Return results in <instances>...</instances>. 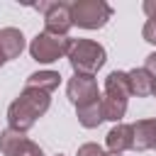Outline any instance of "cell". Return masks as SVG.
Listing matches in <instances>:
<instances>
[{
    "instance_id": "7c38bea8",
    "label": "cell",
    "mask_w": 156,
    "mask_h": 156,
    "mask_svg": "<svg viewBox=\"0 0 156 156\" xmlns=\"http://www.w3.org/2000/svg\"><path fill=\"white\" fill-rule=\"evenodd\" d=\"M127 78H129V90H132V95H136V98H149V95L154 93V76H151L144 66L127 71Z\"/></svg>"
},
{
    "instance_id": "6da1fadb",
    "label": "cell",
    "mask_w": 156,
    "mask_h": 156,
    "mask_svg": "<svg viewBox=\"0 0 156 156\" xmlns=\"http://www.w3.org/2000/svg\"><path fill=\"white\" fill-rule=\"evenodd\" d=\"M51 105V93H44L39 88H22V93L10 102L7 107V127L15 132H29L41 115H46Z\"/></svg>"
},
{
    "instance_id": "ba28073f",
    "label": "cell",
    "mask_w": 156,
    "mask_h": 156,
    "mask_svg": "<svg viewBox=\"0 0 156 156\" xmlns=\"http://www.w3.org/2000/svg\"><path fill=\"white\" fill-rule=\"evenodd\" d=\"M66 95H68V100H71L76 107H83V105L95 102V100L102 98L100 90H98V80H95L93 76H73V78H68V83H66Z\"/></svg>"
},
{
    "instance_id": "5bb4252c",
    "label": "cell",
    "mask_w": 156,
    "mask_h": 156,
    "mask_svg": "<svg viewBox=\"0 0 156 156\" xmlns=\"http://www.w3.org/2000/svg\"><path fill=\"white\" fill-rule=\"evenodd\" d=\"M58 83H61V73L58 71H37V73H32L27 78L24 85L27 88H39L44 93H54L58 88Z\"/></svg>"
},
{
    "instance_id": "3957f363",
    "label": "cell",
    "mask_w": 156,
    "mask_h": 156,
    "mask_svg": "<svg viewBox=\"0 0 156 156\" xmlns=\"http://www.w3.org/2000/svg\"><path fill=\"white\" fill-rule=\"evenodd\" d=\"M129 78L127 71H112L105 78V90H102V110H105V119L110 122H122L124 112H127V102H129Z\"/></svg>"
},
{
    "instance_id": "30bf717a",
    "label": "cell",
    "mask_w": 156,
    "mask_h": 156,
    "mask_svg": "<svg viewBox=\"0 0 156 156\" xmlns=\"http://www.w3.org/2000/svg\"><path fill=\"white\" fill-rule=\"evenodd\" d=\"M132 129H134V146H132V151L156 149V117L136 119L132 124Z\"/></svg>"
},
{
    "instance_id": "52a82bcc",
    "label": "cell",
    "mask_w": 156,
    "mask_h": 156,
    "mask_svg": "<svg viewBox=\"0 0 156 156\" xmlns=\"http://www.w3.org/2000/svg\"><path fill=\"white\" fill-rule=\"evenodd\" d=\"M0 154L2 156H44L39 144H34L24 132H15L10 127L0 132Z\"/></svg>"
},
{
    "instance_id": "8fae6325",
    "label": "cell",
    "mask_w": 156,
    "mask_h": 156,
    "mask_svg": "<svg viewBox=\"0 0 156 156\" xmlns=\"http://www.w3.org/2000/svg\"><path fill=\"white\" fill-rule=\"evenodd\" d=\"M24 46H27V41H24L22 29H17V27H2L0 29V51H2L5 61L17 58L24 51Z\"/></svg>"
},
{
    "instance_id": "7a4b0ae2",
    "label": "cell",
    "mask_w": 156,
    "mask_h": 156,
    "mask_svg": "<svg viewBox=\"0 0 156 156\" xmlns=\"http://www.w3.org/2000/svg\"><path fill=\"white\" fill-rule=\"evenodd\" d=\"M66 58L73 68V76H93L95 78V73L107 61V51L102 44H98L93 39H73Z\"/></svg>"
},
{
    "instance_id": "277c9868",
    "label": "cell",
    "mask_w": 156,
    "mask_h": 156,
    "mask_svg": "<svg viewBox=\"0 0 156 156\" xmlns=\"http://www.w3.org/2000/svg\"><path fill=\"white\" fill-rule=\"evenodd\" d=\"M71 15L80 29H102L112 20V7L105 0H76L71 2Z\"/></svg>"
},
{
    "instance_id": "9a60e30c",
    "label": "cell",
    "mask_w": 156,
    "mask_h": 156,
    "mask_svg": "<svg viewBox=\"0 0 156 156\" xmlns=\"http://www.w3.org/2000/svg\"><path fill=\"white\" fill-rule=\"evenodd\" d=\"M141 10L146 15V22L141 27V37L156 46V0H144L141 2Z\"/></svg>"
},
{
    "instance_id": "44dd1931",
    "label": "cell",
    "mask_w": 156,
    "mask_h": 156,
    "mask_svg": "<svg viewBox=\"0 0 156 156\" xmlns=\"http://www.w3.org/2000/svg\"><path fill=\"white\" fill-rule=\"evenodd\" d=\"M56 156H63V154H56Z\"/></svg>"
},
{
    "instance_id": "e0dca14e",
    "label": "cell",
    "mask_w": 156,
    "mask_h": 156,
    "mask_svg": "<svg viewBox=\"0 0 156 156\" xmlns=\"http://www.w3.org/2000/svg\"><path fill=\"white\" fill-rule=\"evenodd\" d=\"M144 68H146V71L154 76V80H156V51L146 56V61H144Z\"/></svg>"
},
{
    "instance_id": "9c48e42d",
    "label": "cell",
    "mask_w": 156,
    "mask_h": 156,
    "mask_svg": "<svg viewBox=\"0 0 156 156\" xmlns=\"http://www.w3.org/2000/svg\"><path fill=\"white\" fill-rule=\"evenodd\" d=\"M105 146H107V154H124V151H132V146H134V129H132V124L117 122V124L107 132Z\"/></svg>"
},
{
    "instance_id": "d6986e66",
    "label": "cell",
    "mask_w": 156,
    "mask_h": 156,
    "mask_svg": "<svg viewBox=\"0 0 156 156\" xmlns=\"http://www.w3.org/2000/svg\"><path fill=\"white\" fill-rule=\"evenodd\" d=\"M151 95H154V98H156V80H154V93H151Z\"/></svg>"
},
{
    "instance_id": "5b68a950",
    "label": "cell",
    "mask_w": 156,
    "mask_h": 156,
    "mask_svg": "<svg viewBox=\"0 0 156 156\" xmlns=\"http://www.w3.org/2000/svg\"><path fill=\"white\" fill-rule=\"evenodd\" d=\"M73 39L71 37H56L49 32H39L32 41H29V56L37 63H54L63 56H68Z\"/></svg>"
},
{
    "instance_id": "2e32d148",
    "label": "cell",
    "mask_w": 156,
    "mask_h": 156,
    "mask_svg": "<svg viewBox=\"0 0 156 156\" xmlns=\"http://www.w3.org/2000/svg\"><path fill=\"white\" fill-rule=\"evenodd\" d=\"M76 156H107V151H105L100 144L88 141V144H80V146H78V154H76Z\"/></svg>"
},
{
    "instance_id": "4fadbf2b",
    "label": "cell",
    "mask_w": 156,
    "mask_h": 156,
    "mask_svg": "<svg viewBox=\"0 0 156 156\" xmlns=\"http://www.w3.org/2000/svg\"><path fill=\"white\" fill-rule=\"evenodd\" d=\"M76 117L80 122V127L85 129H95L105 122V110H102V98L95 100V102H88L83 107H76Z\"/></svg>"
},
{
    "instance_id": "8992f818",
    "label": "cell",
    "mask_w": 156,
    "mask_h": 156,
    "mask_svg": "<svg viewBox=\"0 0 156 156\" xmlns=\"http://www.w3.org/2000/svg\"><path fill=\"white\" fill-rule=\"evenodd\" d=\"M32 7L44 15V32L56 34V37H68V32L73 27L71 2H66V0H49V2L32 5Z\"/></svg>"
},
{
    "instance_id": "ffe728a7",
    "label": "cell",
    "mask_w": 156,
    "mask_h": 156,
    "mask_svg": "<svg viewBox=\"0 0 156 156\" xmlns=\"http://www.w3.org/2000/svg\"><path fill=\"white\" fill-rule=\"evenodd\" d=\"M107 156H122V154H107Z\"/></svg>"
},
{
    "instance_id": "ac0fdd59",
    "label": "cell",
    "mask_w": 156,
    "mask_h": 156,
    "mask_svg": "<svg viewBox=\"0 0 156 156\" xmlns=\"http://www.w3.org/2000/svg\"><path fill=\"white\" fill-rule=\"evenodd\" d=\"M5 63H7V61H5V56H2V51H0V68H2Z\"/></svg>"
}]
</instances>
